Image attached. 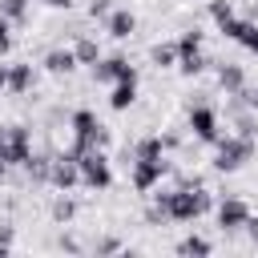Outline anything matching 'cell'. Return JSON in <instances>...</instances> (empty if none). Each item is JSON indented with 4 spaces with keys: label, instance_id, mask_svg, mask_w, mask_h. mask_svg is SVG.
<instances>
[{
    "label": "cell",
    "instance_id": "e0dca14e",
    "mask_svg": "<svg viewBox=\"0 0 258 258\" xmlns=\"http://www.w3.org/2000/svg\"><path fill=\"white\" fill-rule=\"evenodd\" d=\"M12 97H24L32 89V64H8V85H4Z\"/></svg>",
    "mask_w": 258,
    "mask_h": 258
},
{
    "label": "cell",
    "instance_id": "ffe728a7",
    "mask_svg": "<svg viewBox=\"0 0 258 258\" xmlns=\"http://www.w3.org/2000/svg\"><path fill=\"white\" fill-rule=\"evenodd\" d=\"M20 169H24V173H28L32 181H48V169H52V157H48V153H28V161H24Z\"/></svg>",
    "mask_w": 258,
    "mask_h": 258
},
{
    "label": "cell",
    "instance_id": "44dd1931",
    "mask_svg": "<svg viewBox=\"0 0 258 258\" xmlns=\"http://www.w3.org/2000/svg\"><path fill=\"white\" fill-rule=\"evenodd\" d=\"M210 250H214V242H210V238H202V234H189V238H181V242H177V254H181V258H194V254H198V258H206Z\"/></svg>",
    "mask_w": 258,
    "mask_h": 258
},
{
    "label": "cell",
    "instance_id": "2e32d148",
    "mask_svg": "<svg viewBox=\"0 0 258 258\" xmlns=\"http://www.w3.org/2000/svg\"><path fill=\"white\" fill-rule=\"evenodd\" d=\"M77 210H81V206H77V198H69V189H60V194L52 198V206H48V214H52L56 226H69V222L77 218Z\"/></svg>",
    "mask_w": 258,
    "mask_h": 258
},
{
    "label": "cell",
    "instance_id": "ba28073f",
    "mask_svg": "<svg viewBox=\"0 0 258 258\" xmlns=\"http://www.w3.org/2000/svg\"><path fill=\"white\" fill-rule=\"evenodd\" d=\"M89 69H93V81H97V85H113V81L137 77V69H133L125 56H97V64H89Z\"/></svg>",
    "mask_w": 258,
    "mask_h": 258
},
{
    "label": "cell",
    "instance_id": "1f68e13d",
    "mask_svg": "<svg viewBox=\"0 0 258 258\" xmlns=\"http://www.w3.org/2000/svg\"><path fill=\"white\" fill-rule=\"evenodd\" d=\"M40 4H48V8H73V0H40Z\"/></svg>",
    "mask_w": 258,
    "mask_h": 258
},
{
    "label": "cell",
    "instance_id": "d6986e66",
    "mask_svg": "<svg viewBox=\"0 0 258 258\" xmlns=\"http://www.w3.org/2000/svg\"><path fill=\"white\" fill-rule=\"evenodd\" d=\"M133 157H165V141H161V137H141V141L125 153V161H133Z\"/></svg>",
    "mask_w": 258,
    "mask_h": 258
},
{
    "label": "cell",
    "instance_id": "9a60e30c",
    "mask_svg": "<svg viewBox=\"0 0 258 258\" xmlns=\"http://www.w3.org/2000/svg\"><path fill=\"white\" fill-rule=\"evenodd\" d=\"M137 101V77H129V81H113V93H109V105L117 109V113H125L129 105Z\"/></svg>",
    "mask_w": 258,
    "mask_h": 258
},
{
    "label": "cell",
    "instance_id": "836d02e7",
    "mask_svg": "<svg viewBox=\"0 0 258 258\" xmlns=\"http://www.w3.org/2000/svg\"><path fill=\"white\" fill-rule=\"evenodd\" d=\"M8 177V161H4V149H0V181Z\"/></svg>",
    "mask_w": 258,
    "mask_h": 258
},
{
    "label": "cell",
    "instance_id": "f546056e",
    "mask_svg": "<svg viewBox=\"0 0 258 258\" xmlns=\"http://www.w3.org/2000/svg\"><path fill=\"white\" fill-rule=\"evenodd\" d=\"M60 250H69V254H81V242H77L73 234H60Z\"/></svg>",
    "mask_w": 258,
    "mask_h": 258
},
{
    "label": "cell",
    "instance_id": "e575fe53",
    "mask_svg": "<svg viewBox=\"0 0 258 258\" xmlns=\"http://www.w3.org/2000/svg\"><path fill=\"white\" fill-rule=\"evenodd\" d=\"M0 145H4V129H0Z\"/></svg>",
    "mask_w": 258,
    "mask_h": 258
},
{
    "label": "cell",
    "instance_id": "83f0119b",
    "mask_svg": "<svg viewBox=\"0 0 258 258\" xmlns=\"http://www.w3.org/2000/svg\"><path fill=\"white\" fill-rule=\"evenodd\" d=\"M109 8H113V0H93V4H89V16H93V20H105Z\"/></svg>",
    "mask_w": 258,
    "mask_h": 258
},
{
    "label": "cell",
    "instance_id": "8fae6325",
    "mask_svg": "<svg viewBox=\"0 0 258 258\" xmlns=\"http://www.w3.org/2000/svg\"><path fill=\"white\" fill-rule=\"evenodd\" d=\"M246 218H250V206H246L242 198H226V202H218V226H222L226 234L242 230Z\"/></svg>",
    "mask_w": 258,
    "mask_h": 258
},
{
    "label": "cell",
    "instance_id": "d6a6232c",
    "mask_svg": "<svg viewBox=\"0 0 258 258\" xmlns=\"http://www.w3.org/2000/svg\"><path fill=\"white\" fill-rule=\"evenodd\" d=\"M4 85H8V64H0V93H4Z\"/></svg>",
    "mask_w": 258,
    "mask_h": 258
},
{
    "label": "cell",
    "instance_id": "4dcf8cb0",
    "mask_svg": "<svg viewBox=\"0 0 258 258\" xmlns=\"http://www.w3.org/2000/svg\"><path fill=\"white\" fill-rule=\"evenodd\" d=\"M242 97H246V109L258 113V89H242Z\"/></svg>",
    "mask_w": 258,
    "mask_h": 258
},
{
    "label": "cell",
    "instance_id": "9c48e42d",
    "mask_svg": "<svg viewBox=\"0 0 258 258\" xmlns=\"http://www.w3.org/2000/svg\"><path fill=\"white\" fill-rule=\"evenodd\" d=\"M189 129H194V137L198 141H206V145H214L218 137H222V129H218V113L210 109V105H189Z\"/></svg>",
    "mask_w": 258,
    "mask_h": 258
},
{
    "label": "cell",
    "instance_id": "f1b7e54d",
    "mask_svg": "<svg viewBox=\"0 0 258 258\" xmlns=\"http://www.w3.org/2000/svg\"><path fill=\"white\" fill-rule=\"evenodd\" d=\"M242 230H246V238H250V242H254V246H258V214H250V218H246V226H242Z\"/></svg>",
    "mask_w": 258,
    "mask_h": 258
},
{
    "label": "cell",
    "instance_id": "4fadbf2b",
    "mask_svg": "<svg viewBox=\"0 0 258 258\" xmlns=\"http://www.w3.org/2000/svg\"><path fill=\"white\" fill-rule=\"evenodd\" d=\"M40 64H44V73H52V77H69V73L77 69V56H73V48H48Z\"/></svg>",
    "mask_w": 258,
    "mask_h": 258
},
{
    "label": "cell",
    "instance_id": "277c9868",
    "mask_svg": "<svg viewBox=\"0 0 258 258\" xmlns=\"http://www.w3.org/2000/svg\"><path fill=\"white\" fill-rule=\"evenodd\" d=\"M77 169H81V185H89V189H109L113 185V165H109L105 149H85L77 157Z\"/></svg>",
    "mask_w": 258,
    "mask_h": 258
},
{
    "label": "cell",
    "instance_id": "5b68a950",
    "mask_svg": "<svg viewBox=\"0 0 258 258\" xmlns=\"http://www.w3.org/2000/svg\"><path fill=\"white\" fill-rule=\"evenodd\" d=\"M129 169H133V189L149 194L153 185H161V177L173 169V161H165V157H133Z\"/></svg>",
    "mask_w": 258,
    "mask_h": 258
},
{
    "label": "cell",
    "instance_id": "484cf974",
    "mask_svg": "<svg viewBox=\"0 0 258 258\" xmlns=\"http://www.w3.org/2000/svg\"><path fill=\"white\" fill-rule=\"evenodd\" d=\"M97 254H121V238H113V234H105V238H97V246H93Z\"/></svg>",
    "mask_w": 258,
    "mask_h": 258
},
{
    "label": "cell",
    "instance_id": "7a4b0ae2",
    "mask_svg": "<svg viewBox=\"0 0 258 258\" xmlns=\"http://www.w3.org/2000/svg\"><path fill=\"white\" fill-rule=\"evenodd\" d=\"M69 125H73V157H81L85 149H105L109 145V129L97 121V113H89V109H77L73 117H69Z\"/></svg>",
    "mask_w": 258,
    "mask_h": 258
},
{
    "label": "cell",
    "instance_id": "cb8c5ba5",
    "mask_svg": "<svg viewBox=\"0 0 258 258\" xmlns=\"http://www.w3.org/2000/svg\"><path fill=\"white\" fill-rule=\"evenodd\" d=\"M210 16H214V24H222V20L234 16V4L230 0H210Z\"/></svg>",
    "mask_w": 258,
    "mask_h": 258
},
{
    "label": "cell",
    "instance_id": "603a6c76",
    "mask_svg": "<svg viewBox=\"0 0 258 258\" xmlns=\"http://www.w3.org/2000/svg\"><path fill=\"white\" fill-rule=\"evenodd\" d=\"M0 16L12 20V24H24V16H28V0H0Z\"/></svg>",
    "mask_w": 258,
    "mask_h": 258
},
{
    "label": "cell",
    "instance_id": "52a82bcc",
    "mask_svg": "<svg viewBox=\"0 0 258 258\" xmlns=\"http://www.w3.org/2000/svg\"><path fill=\"white\" fill-rule=\"evenodd\" d=\"M0 149H4V161H8V165H24L28 153H32V129H28V125H8Z\"/></svg>",
    "mask_w": 258,
    "mask_h": 258
},
{
    "label": "cell",
    "instance_id": "8992f818",
    "mask_svg": "<svg viewBox=\"0 0 258 258\" xmlns=\"http://www.w3.org/2000/svg\"><path fill=\"white\" fill-rule=\"evenodd\" d=\"M206 64H210V60H206V52H202V32H198V28L181 32V40H177V69H181V77H198Z\"/></svg>",
    "mask_w": 258,
    "mask_h": 258
},
{
    "label": "cell",
    "instance_id": "ac0fdd59",
    "mask_svg": "<svg viewBox=\"0 0 258 258\" xmlns=\"http://www.w3.org/2000/svg\"><path fill=\"white\" fill-rule=\"evenodd\" d=\"M149 60H153L157 69H173V64H177V40H161V44H153V48H149Z\"/></svg>",
    "mask_w": 258,
    "mask_h": 258
},
{
    "label": "cell",
    "instance_id": "4316f807",
    "mask_svg": "<svg viewBox=\"0 0 258 258\" xmlns=\"http://www.w3.org/2000/svg\"><path fill=\"white\" fill-rule=\"evenodd\" d=\"M8 48H12V20H4V16H0V56H4Z\"/></svg>",
    "mask_w": 258,
    "mask_h": 258
},
{
    "label": "cell",
    "instance_id": "7c38bea8",
    "mask_svg": "<svg viewBox=\"0 0 258 258\" xmlns=\"http://www.w3.org/2000/svg\"><path fill=\"white\" fill-rule=\"evenodd\" d=\"M133 28H137V16H133L129 8H109V16H105V32H109L113 40H129Z\"/></svg>",
    "mask_w": 258,
    "mask_h": 258
},
{
    "label": "cell",
    "instance_id": "30bf717a",
    "mask_svg": "<svg viewBox=\"0 0 258 258\" xmlns=\"http://www.w3.org/2000/svg\"><path fill=\"white\" fill-rule=\"evenodd\" d=\"M48 185H56V189H73V185H81V169H77V157H73V153H56V157H52Z\"/></svg>",
    "mask_w": 258,
    "mask_h": 258
},
{
    "label": "cell",
    "instance_id": "d4e9b609",
    "mask_svg": "<svg viewBox=\"0 0 258 258\" xmlns=\"http://www.w3.org/2000/svg\"><path fill=\"white\" fill-rule=\"evenodd\" d=\"M12 238H16V226H12L8 218H0V258L12 250Z\"/></svg>",
    "mask_w": 258,
    "mask_h": 258
},
{
    "label": "cell",
    "instance_id": "3957f363",
    "mask_svg": "<svg viewBox=\"0 0 258 258\" xmlns=\"http://www.w3.org/2000/svg\"><path fill=\"white\" fill-rule=\"evenodd\" d=\"M250 157H254V141H250V137L230 133V137H218V141H214V169H218V173H234V169H242Z\"/></svg>",
    "mask_w": 258,
    "mask_h": 258
},
{
    "label": "cell",
    "instance_id": "5bb4252c",
    "mask_svg": "<svg viewBox=\"0 0 258 258\" xmlns=\"http://www.w3.org/2000/svg\"><path fill=\"white\" fill-rule=\"evenodd\" d=\"M218 85L226 89V97H238L242 89H246V73H242V64H218Z\"/></svg>",
    "mask_w": 258,
    "mask_h": 258
},
{
    "label": "cell",
    "instance_id": "6da1fadb",
    "mask_svg": "<svg viewBox=\"0 0 258 258\" xmlns=\"http://www.w3.org/2000/svg\"><path fill=\"white\" fill-rule=\"evenodd\" d=\"M153 206H157L161 218H169V222H194V218H202V214L214 206V198H210L206 185H189V189L173 185V189L153 194Z\"/></svg>",
    "mask_w": 258,
    "mask_h": 258
},
{
    "label": "cell",
    "instance_id": "7402d4cb",
    "mask_svg": "<svg viewBox=\"0 0 258 258\" xmlns=\"http://www.w3.org/2000/svg\"><path fill=\"white\" fill-rule=\"evenodd\" d=\"M73 56H77V64H97V56H101V44H97L93 36H77V44H73Z\"/></svg>",
    "mask_w": 258,
    "mask_h": 258
}]
</instances>
